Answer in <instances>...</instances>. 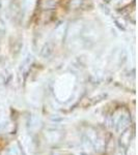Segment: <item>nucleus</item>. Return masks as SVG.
Wrapping results in <instances>:
<instances>
[{
  "instance_id": "7ed1b4c3",
  "label": "nucleus",
  "mask_w": 138,
  "mask_h": 155,
  "mask_svg": "<svg viewBox=\"0 0 138 155\" xmlns=\"http://www.w3.org/2000/svg\"><path fill=\"white\" fill-rule=\"evenodd\" d=\"M130 117L128 113H120V115L115 119V125H116V131L122 132L129 126Z\"/></svg>"
},
{
  "instance_id": "dca6fc26",
  "label": "nucleus",
  "mask_w": 138,
  "mask_h": 155,
  "mask_svg": "<svg viewBox=\"0 0 138 155\" xmlns=\"http://www.w3.org/2000/svg\"><path fill=\"white\" fill-rule=\"evenodd\" d=\"M133 1H134V0H120V1H119V6H127Z\"/></svg>"
},
{
  "instance_id": "0eeeda50",
  "label": "nucleus",
  "mask_w": 138,
  "mask_h": 155,
  "mask_svg": "<svg viewBox=\"0 0 138 155\" xmlns=\"http://www.w3.org/2000/svg\"><path fill=\"white\" fill-rule=\"evenodd\" d=\"M32 63H33V57H32V55H28V56H27L26 58H24L23 61H22L21 66H20V71H21L22 74L27 72L29 71L30 67H31Z\"/></svg>"
},
{
  "instance_id": "f8f14e48",
  "label": "nucleus",
  "mask_w": 138,
  "mask_h": 155,
  "mask_svg": "<svg viewBox=\"0 0 138 155\" xmlns=\"http://www.w3.org/2000/svg\"><path fill=\"white\" fill-rule=\"evenodd\" d=\"M112 19L114 20V23L119 27L120 29H127V24H126V21H125L124 18H116V17H112Z\"/></svg>"
},
{
  "instance_id": "423d86ee",
  "label": "nucleus",
  "mask_w": 138,
  "mask_h": 155,
  "mask_svg": "<svg viewBox=\"0 0 138 155\" xmlns=\"http://www.w3.org/2000/svg\"><path fill=\"white\" fill-rule=\"evenodd\" d=\"M53 53H54V44L51 41L46 42V44L43 46L41 52H40V54H41V56L43 58H46V59L51 57L52 55H53Z\"/></svg>"
},
{
  "instance_id": "1a4fd4ad",
  "label": "nucleus",
  "mask_w": 138,
  "mask_h": 155,
  "mask_svg": "<svg viewBox=\"0 0 138 155\" xmlns=\"http://www.w3.org/2000/svg\"><path fill=\"white\" fill-rule=\"evenodd\" d=\"M2 155H21V149L18 146L17 143L12 144V146L9 147V150H6L5 152H3Z\"/></svg>"
},
{
  "instance_id": "20e7f679",
  "label": "nucleus",
  "mask_w": 138,
  "mask_h": 155,
  "mask_svg": "<svg viewBox=\"0 0 138 155\" xmlns=\"http://www.w3.org/2000/svg\"><path fill=\"white\" fill-rule=\"evenodd\" d=\"M60 0H41L40 8L42 11H53L58 6Z\"/></svg>"
},
{
  "instance_id": "2eb2a0df",
  "label": "nucleus",
  "mask_w": 138,
  "mask_h": 155,
  "mask_svg": "<svg viewBox=\"0 0 138 155\" xmlns=\"http://www.w3.org/2000/svg\"><path fill=\"white\" fill-rule=\"evenodd\" d=\"M6 31V26H5V23L4 21L0 18V33H4Z\"/></svg>"
},
{
  "instance_id": "4468645a",
  "label": "nucleus",
  "mask_w": 138,
  "mask_h": 155,
  "mask_svg": "<svg viewBox=\"0 0 138 155\" xmlns=\"http://www.w3.org/2000/svg\"><path fill=\"white\" fill-rule=\"evenodd\" d=\"M46 137L50 140V142H57L59 139V134L56 131H49L46 134Z\"/></svg>"
},
{
  "instance_id": "9d476101",
  "label": "nucleus",
  "mask_w": 138,
  "mask_h": 155,
  "mask_svg": "<svg viewBox=\"0 0 138 155\" xmlns=\"http://www.w3.org/2000/svg\"><path fill=\"white\" fill-rule=\"evenodd\" d=\"M34 0H22V9L24 12H29L32 9Z\"/></svg>"
},
{
  "instance_id": "6e6552de",
  "label": "nucleus",
  "mask_w": 138,
  "mask_h": 155,
  "mask_svg": "<svg viewBox=\"0 0 138 155\" xmlns=\"http://www.w3.org/2000/svg\"><path fill=\"white\" fill-rule=\"evenodd\" d=\"M41 125H42L41 118H40L37 115H32V116H30L29 128L31 129V130H37V129L41 127Z\"/></svg>"
},
{
  "instance_id": "39448f33",
  "label": "nucleus",
  "mask_w": 138,
  "mask_h": 155,
  "mask_svg": "<svg viewBox=\"0 0 138 155\" xmlns=\"http://www.w3.org/2000/svg\"><path fill=\"white\" fill-rule=\"evenodd\" d=\"M20 139H21L22 147H23L24 151L26 152L27 155L31 154L32 151H33V144H32L31 137L26 136V134H24V136H22Z\"/></svg>"
},
{
  "instance_id": "f03ea898",
  "label": "nucleus",
  "mask_w": 138,
  "mask_h": 155,
  "mask_svg": "<svg viewBox=\"0 0 138 155\" xmlns=\"http://www.w3.org/2000/svg\"><path fill=\"white\" fill-rule=\"evenodd\" d=\"M67 23V22H61L55 27L53 31V41L56 42H64V36H66Z\"/></svg>"
},
{
  "instance_id": "f257e3e1",
  "label": "nucleus",
  "mask_w": 138,
  "mask_h": 155,
  "mask_svg": "<svg viewBox=\"0 0 138 155\" xmlns=\"http://www.w3.org/2000/svg\"><path fill=\"white\" fill-rule=\"evenodd\" d=\"M84 28V23L82 21H73L72 23L67 24V32H66V36H64V42H69L74 41L76 39L81 38V34Z\"/></svg>"
},
{
  "instance_id": "f3484780",
  "label": "nucleus",
  "mask_w": 138,
  "mask_h": 155,
  "mask_svg": "<svg viewBox=\"0 0 138 155\" xmlns=\"http://www.w3.org/2000/svg\"><path fill=\"white\" fill-rule=\"evenodd\" d=\"M105 2H109V1H111V0H104Z\"/></svg>"
},
{
  "instance_id": "ddd939ff",
  "label": "nucleus",
  "mask_w": 138,
  "mask_h": 155,
  "mask_svg": "<svg viewBox=\"0 0 138 155\" xmlns=\"http://www.w3.org/2000/svg\"><path fill=\"white\" fill-rule=\"evenodd\" d=\"M83 3V0H70V8L71 9H77Z\"/></svg>"
},
{
  "instance_id": "9b49d317",
  "label": "nucleus",
  "mask_w": 138,
  "mask_h": 155,
  "mask_svg": "<svg viewBox=\"0 0 138 155\" xmlns=\"http://www.w3.org/2000/svg\"><path fill=\"white\" fill-rule=\"evenodd\" d=\"M82 144H83V148L86 150L87 152H90L92 151V149H94V144H92V142L90 141L87 137H85L83 139V142H82Z\"/></svg>"
}]
</instances>
